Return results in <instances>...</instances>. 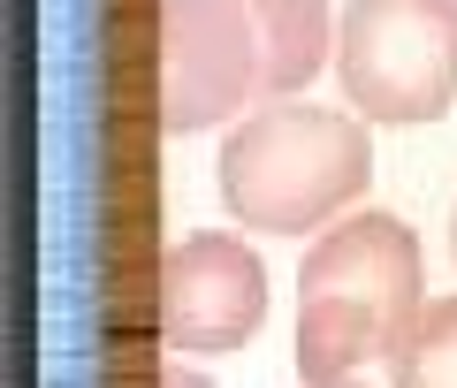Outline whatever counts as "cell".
<instances>
[{
  "label": "cell",
  "instance_id": "obj_10",
  "mask_svg": "<svg viewBox=\"0 0 457 388\" xmlns=\"http://www.w3.org/2000/svg\"><path fill=\"white\" fill-rule=\"evenodd\" d=\"M343 388H359V381H343Z\"/></svg>",
  "mask_w": 457,
  "mask_h": 388
},
{
  "label": "cell",
  "instance_id": "obj_5",
  "mask_svg": "<svg viewBox=\"0 0 457 388\" xmlns=\"http://www.w3.org/2000/svg\"><path fill=\"white\" fill-rule=\"evenodd\" d=\"M267 320V267L245 236L198 228L161 267V335L176 351H245Z\"/></svg>",
  "mask_w": 457,
  "mask_h": 388
},
{
  "label": "cell",
  "instance_id": "obj_1",
  "mask_svg": "<svg viewBox=\"0 0 457 388\" xmlns=\"http://www.w3.org/2000/svg\"><path fill=\"white\" fill-rule=\"evenodd\" d=\"M427 312V259L396 213H351L297 259V373L343 388L359 366H389Z\"/></svg>",
  "mask_w": 457,
  "mask_h": 388
},
{
  "label": "cell",
  "instance_id": "obj_4",
  "mask_svg": "<svg viewBox=\"0 0 457 388\" xmlns=\"http://www.w3.org/2000/svg\"><path fill=\"white\" fill-rule=\"evenodd\" d=\"M260 107V31L245 0H161V129L198 137Z\"/></svg>",
  "mask_w": 457,
  "mask_h": 388
},
{
  "label": "cell",
  "instance_id": "obj_7",
  "mask_svg": "<svg viewBox=\"0 0 457 388\" xmlns=\"http://www.w3.org/2000/svg\"><path fill=\"white\" fill-rule=\"evenodd\" d=\"M389 388H457V297H427L411 343L389 358Z\"/></svg>",
  "mask_w": 457,
  "mask_h": 388
},
{
  "label": "cell",
  "instance_id": "obj_3",
  "mask_svg": "<svg viewBox=\"0 0 457 388\" xmlns=\"http://www.w3.org/2000/svg\"><path fill=\"white\" fill-rule=\"evenodd\" d=\"M336 84L366 122H442L457 107V0H351L336 23Z\"/></svg>",
  "mask_w": 457,
  "mask_h": 388
},
{
  "label": "cell",
  "instance_id": "obj_9",
  "mask_svg": "<svg viewBox=\"0 0 457 388\" xmlns=\"http://www.w3.org/2000/svg\"><path fill=\"white\" fill-rule=\"evenodd\" d=\"M450 252H457V213H450Z\"/></svg>",
  "mask_w": 457,
  "mask_h": 388
},
{
  "label": "cell",
  "instance_id": "obj_8",
  "mask_svg": "<svg viewBox=\"0 0 457 388\" xmlns=\"http://www.w3.org/2000/svg\"><path fill=\"white\" fill-rule=\"evenodd\" d=\"M161 388H213V381H206V373H191V366H168Z\"/></svg>",
  "mask_w": 457,
  "mask_h": 388
},
{
  "label": "cell",
  "instance_id": "obj_6",
  "mask_svg": "<svg viewBox=\"0 0 457 388\" xmlns=\"http://www.w3.org/2000/svg\"><path fill=\"white\" fill-rule=\"evenodd\" d=\"M252 31H260V99H297L336 46V23H328V0H245Z\"/></svg>",
  "mask_w": 457,
  "mask_h": 388
},
{
  "label": "cell",
  "instance_id": "obj_2",
  "mask_svg": "<svg viewBox=\"0 0 457 388\" xmlns=\"http://www.w3.org/2000/svg\"><path fill=\"white\" fill-rule=\"evenodd\" d=\"M366 183H374L366 114H336L312 99H260L228 122L221 198L245 228L305 236V228L336 221Z\"/></svg>",
  "mask_w": 457,
  "mask_h": 388
}]
</instances>
